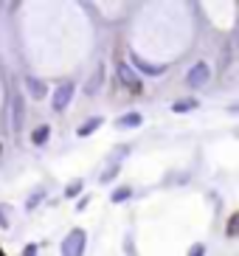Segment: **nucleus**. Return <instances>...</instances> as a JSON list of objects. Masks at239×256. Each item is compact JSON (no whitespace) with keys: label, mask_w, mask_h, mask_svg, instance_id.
<instances>
[{"label":"nucleus","mask_w":239,"mask_h":256,"mask_svg":"<svg viewBox=\"0 0 239 256\" xmlns=\"http://www.w3.org/2000/svg\"><path fill=\"white\" fill-rule=\"evenodd\" d=\"M31 141H34V144H45V141H48V127L34 130V132H31Z\"/></svg>","instance_id":"f8f14e48"},{"label":"nucleus","mask_w":239,"mask_h":256,"mask_svg":"<svg viewBox=\"0 0 239 256\" xmlns=\"http://www.w3.org/2000/svg\"><path fill=\"white\" fill-rule=\"evenodd\" d=\"M202 254H206L202 245H192V250H188V256H202Z\"/></svg>","instance_id":"f3484780"},{"label":"nucleus","mask_w":239,"mask_h":256,"mask_svg":"<svg viewBox=\"0 0 239 256\" xmlns=\"http://www.w3.org/2000/svg\"><path fill=\"white\" fill-rule=\"evenodd\" d=\"M102 124H104V121H102V118H90L88 124H84V127H79V138L90 136V132H96V130L102 127Z\"/></svg>","instance_id":"6e6552de"},{"label":"nucleus","mask_w":239,"mask_h":256,"mask_svg":"<svg viewBox=\"0 0 239 256\" xmlns=\"http://www.w3.org/2000/svg\"><path fill=\"white\" fill-rule=\"evenodd\" d=\"M42 197H45L42 192H37V194H34V197H31V200H28V208H34V206H37L40 200H42Z\"/></svg>","instance_id":"a211bd4d"},{"label":"nucleus","mask_w":239,"mask_h":256,"mask_svg":"<svg viewBox=\"0 0 239 256\" xmlns=\"http://www.w3.org/2000/svg\"><path fill=\"white\" fill-rule=\"evenodd\" d=\"M26 84H28V93L31 96H45V84L42 82H37V79H26Z\"/></svg>","instance_id":"1a4fd4ad"},{"label":"nucleus","mask_w":239,"mask_h":256,"mask_svg":"<svg viewBox=\"0 0 239 256\" xmlns=\"http://www.w3.org/2000/svg\"><path fill=\"white\" fill-rule=\"evenodd\" d=\"M138 124H141V116L138 113H127V116H121L118 121H116V127H138Z\"/></svg>","instance_id":"0eeeda50"},{"label":"nucleus","mask_w":239,"mask_h":256,"mask_svg":"<svg viewBox=\"0 0 239 256\" xmlns=\"http://www.w3.org/2000/svg\"><path fill=\"white\" fill-rule=\"evenodd\" d=\"M22 256H37V245H28V248H26V254Z\"/></svg>","instance_id":"6ab92c4d"},{"label":"nucleus","mask_w":239,"mask_h":256,"mask_svg":"<svg viewBox=\"0 0 239 256\" xmlns=\"http://www.w3.org/2000/svg\"><path fill=\"white\" fill-rule=\"evenodd\" d=\"M132 65L138 70H144V74H150V76H158V74H164V65H152V62H146V60H141V56H135L132 54Z\"/></svg>","instance_id":"39448f33"},{"label":"nucleus","mask_w":239,"mask_h":256,"mask_svg":"<svg viewBox=\"0 0 239 256\" xmlns=\"http://www.w3.org/2000/svg\"><path fill=\"white\" fill-rule=\"evenodd\" d=\"M118 79H121V84H124V88H130L132 93H138V90H141V82H138V76H135V70L130 68L127 62H121V65H118Z\"/></svg>","instance_id":"20e7f679"},{"label":"nucleus","mask_w":239,"mask_h":256,"mask_svg":"<svg viewBox=\"0 0 239 256\" xmlns=\"http://www.w3.org/2000/svg\"><path fill=\"white\" fill-rule=\"evenodd\" d=\"M12 121H14V130L22 127V96L14 93V102H12Z\"/></svg>","instance_id":"423d86ee"},{"label":"nucleus","mask_w":239,"mask_h":256,"mask_svg":"<svg viewBox=\"0 0 239 256\" xmlns=\"http://www.w3.org/2000/svg\"><path fill=\"white\" fill-rule=\"evenodd\" d=\"M70 98H74V82H62L54 93V110H65L70 104Z\"/></svg>","instance_id":"f03ea898"},{"label":"nucleus","mask_w":239,"mask_h":256,"mask_svg":"<svg viewBox=\"0 0 239 256\" xmlns=\"http://www.w3.org/2000/svg\"><path fill=\"white\" fill-rule=\"evenodd\" d=\"M192 107H197L194 98H183V102H178V104H172L174 113H186V110H192Z\"/></svg>","instance_id":"9b49d317"},{"label":"nucleus","mask_w":239,"mask_h":256,"mask_svg":"<svg viewBox=\"0 0 239 256\" xmlns=\"http://www.w3.org/2000/svg\"><path fill=\"white\" fill-rule=\"evenodd\" d=\"M102 76H104V68L98 65V68H96V74H93V79H90V82H88V88H84V90H88V93H96L98 82H102Z\"/></svg>","instance_id":"9d476101"},{"label":"nucleus","mask_w":239,"mask_h":256,"mask_svg":"<svg viewBox=\"0 0 239 256\" xmlns=\"http://www.w3.org/2000/svg\"><path fill=\"white\" fill-rule=\"evenodd\" d=\"M0 256H3V250H0Z\"/></svg>","instance_id":"aec40b11"},{"label":"nucleus","mask_w":239,"mask_h":256,"mask_svg":"<svg viewBox=\"0 0 239 256\" xmlns=\"http://www.w3.org/2000/svg\"><path fill=\"white\" fill-rule=\"evenodd\" d=\"M130 194H132V192H130L127 186H121V188H116V192H112V203H121V200H127Z\"/></svg>","instance_id":"4468645a"},{"label":"nucleus","mask_w":239,"mask_h":256,"mask_svg":"<svg viewBox=\"0 0 239 256\" xmlns=\"http://www.w3.org/2000/svg\"><path fill=\"white\" fill-rule=\"evenodd\" d=\"M236 226H239V214H234L231 222H228V236H236Z\"/></svg>","instance_id":"dca6fc26"},{"label":"nucleus","mask_w":239,"mask_h":256,"mask_svg":"<svg viewBox=\"0 0 239 256\" xmlns=\"http://www.w3.org/2000/svg\"><path fill=\"white\" fill-rule=\"evenodd\" d=\"M116 174H118V164H112L110 169H107V172H102V183H110L112 178H116Z\"/></svg>","instance_id":"2eb2a0df"},{"label":"nucleus","mask_w":239,"mask_h":256,"mask_svg":"<svg viewBox=\"0 0 239 256\" xmlns=\"http://www.w3.org/2000/svg\"><path fill=\"white\" fill-rule=\"evenodd\" d=\"M79 192H82V180H70L65 188V197H76Z\"/></svg>","instance_id":"ddd939ff"},{"label":"nucleus","mask_w":239,"mask_h":256,"mask_svg":"<svg viewBox=\"0 0 239 256\" xmlns=\"http://www.w3.org/2000/svg\"><path fill=\"white\" fill-rule=\"evenodd\" d=\"M186 82L192 84V88H202V84L208 82V65H206V62H197L194 68L186 74Z\"/></svg>","instance_id":"7ed1b4c3"},{"label":"nucleus","mask_w":239,"mask_h":256,"mask_svg":"<svg viewBox=\"0 0 239 256\" xmlns=\"http://www.w3.org/2000/svg\"><path fill=\"white\" fill-rule=\"evenodd\" d=\"M84 236L88 234L82 231V228H74V231L65 236V242H62V256H82V250H84Z\"/></svg>","instance_id":"f257e3e1"}]
</instances>
